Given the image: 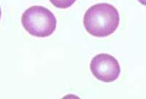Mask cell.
<instances>
[{
    "instance_id": "obj_1",
    "label": "cell",
    "mask_w": 146,
    "mask_h": 99,
    "mask_svg": "<svg viewBox=\"0 0 146 99\" xmlns=\"http://www.w3.org/2000/svg\"><path fill=\"white\" fill-rule=\"evenodd\" d=\"M120 22L118 10L108 3H99L90 7L83 17V25L91 35L105 37L116 31Z\"/></svg>"
},
{
    "instance_id": "obj_2",
    "label": "cell",
    "mask_w": 146,
    "mask_h": 99,
    "mask_svg": "<svg viewBox=\"0 0 146 99\" xmlns=\"http://www.w3.org/2000/svg\"><path fill=\"white\" fill-rule=\"evenodd\" d=\"M21 24L31 35L46 37L51 35L56 30L57 21L50 10L35 5L26 10L22 14Z\"/></svg>"
},
{
    "instance_id": "obj_3",
    "label": "cell",
    "mask_w": 146,
    "mask_h": 99,
    "mask_svg": "<svg viewBox=\"0 0 146 99\" xmlns=\"http://www.w3.org/2000/svg\"><path fill=\"white\" fill-rule=\"evenodd\" d=\"M91 74L103 82H113L121 74L119 62L114 57L108 54H100L91 60L90 64Z\"/></svg>"
},
{
    "instance_id": "obj_4",
    "label": "cell",
    "mask_w": 146,
    "mask_h": 99,
    "mask_svg": "<svg viewBox=\"0 0 146 99\" xmlns=\"http://www.w3.org/2000/svg\"><path fill=\"white\" fill-rule=\"evenodd\" d=\"M50 2L57 8L66 9L71 7L76 0H50Z\"/></svg>"
},
{
    "instance_id": "obj_5",
    "label": "cell",
    "mask_w": 146,
    "mask_h": 99,
    "mask_svg": "<svg viewBox=\"0 0 146 99\" xmlns=\"http://www.w3.org/2000/svg\"><path fill=\"white\" fill-rule=\"evenodd\" d=\"M137 1L139 2V3L142 4L143 5L146 6V0H137Z\"/></svg>"
}]
</instances>
